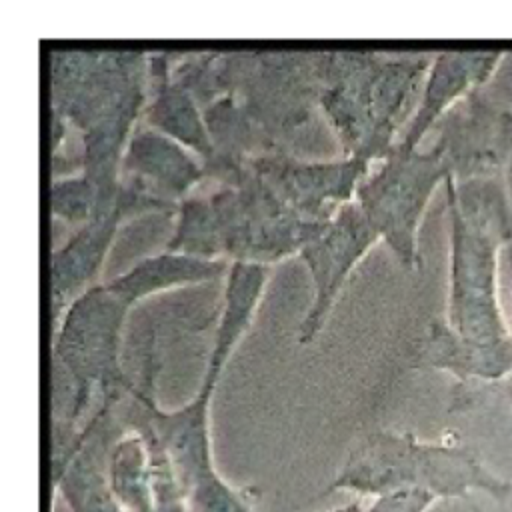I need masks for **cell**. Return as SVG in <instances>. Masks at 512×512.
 Listing matches in <instances>:
<instances>
[{
  "mask_svg": "<svg viewBox=\"0 0 512 512\" xmlns=\"http://www.w3.org/2000/svg\"><path fill=\"white\" fill-rule=\"evenodd\" d=\"M448 212L446 316L424 342V362L460 384H498L512 374V328L500 304V256L512 246L504 176L444 186Z\"/></svg>",
  "mask_w": 512,
  "mask_h": 512,
  "instance_id": "cell-1",
  "label": "cell"
},
{
  "mask_svg": "<svg viewBox=\"0 0 512 512\" xmlns=\"http://www.w3.org/2000/svg\"><path fill=\"white\" fill-rule=\"evenodd\" d=\"M140 52H52V112L80 132V172L100 188L120 184L126 146L148 102Z\"/></svg>",
  "mask_w": 512,
  "mask_h": 512,
  "instance_id": "cell-2",
  "label": "cell"
},
{
  "mask_svg": "<svg viewBox=\"0 0 512 512\" xmlns=\"http://www.w3.org/2000/svg\"><path fill=\"white\" fill-rule=\"evenodd\" d=\"M432 56L386 58L374 52L318 54V108L344 156L382 160L398 142L420 100Z\"/></svg>",
  "mask_w": 512,
  "mask_h": 512,
  "instance_id": "cell-3",
  "label": "cell"
},
{
  "mask_svg": "<svg viewBox=\"0 0 512 512\" xmlns=\"http://www.w3.org/2000/svg\"><path fill=\"white\" fill-rule=\"evenodd\" d=\"M402 490L428 492L436 500H466L478 492L506 504L512 482L492 472L466 444L380 428L348 452L320 496L348 492L374 500Z\"/></svg>",
  "mask_w": 512,
  "mask_h": 512,
  "instance_id": "cell-4",
  "label": "cell"
},
{
  "mask_svg": "<svg viewBox=\"0 0 512 512\" xmlns=\"http://www.w3.org/2000/svg\"><path fill=\"white\" fill-rule=\"evenodd\" d=\"M454 178L442 144L404 150L394 146L356 188L354 202L406 270L420 268L418 232L438 188Z\"/></svg>",
  "mask_w": 512,
  "mask_h": 512,
  "instance_id": "cell-5",
  "label": "cell"
},
{
  "mask_svg": "<svg viewBox=\"0 0 512 512\" xmlns=\"http://www.w3.org/2000/svg\"><path fill=\"white\" fill-rule=\"evenodd\" d=\"M216 68L220 96H234L276 146L280 136L306 124L318 106V54H218Z\"/></svg>",
  "mask_w": 512,
  "mask_h": 512,
  "instance_id": "cell-6",
  "label": "cell"
},
{
  "mask_svg": "<svg viewBox=\"0 0 512 512\" xmlns=\"http://www.w3.org/2000/svg\"><path fill=\"white\" fill-rule=\"evenodd\" d=\"M380 242L376 228L352 200L298 252L312 280V300L298 326V342L310 344L324 328L354 268Z\"/></svg>",
  "mask_w": 512,
  "mask_h": 512,
  "instance_id": "cell-7",
  "label": "cell"
},
{
  "mask_svg": "<svg viewBox=\"0 0 512 512\" xmlns=\"http://www.w3.org/2000/svg\"><path fill=\"white\" fill-rule=\"evenodd\" d=\"M250 164L272 192L304 220L330 222L344 204L354 200L358 184L374 162L358 156L306 160L278 148Z\"/></svg>",
  "mask_w": 512,
  "mask_h": 512,
  "instance_id": "cell-8",
  "label": "cell"
},
{
  "mask_svg": "<svg viewBox=\"0 0 512 512\" xmlns=\"http://www.w3.org/2000/svg\"><path fill=\"white\" fill-rule=\"evenodd\" d=\"M442 144L454 180L504 176L512 154V112L492 106L480 92L458 104L440 122Z\"/></svg>",
  "mask_w": 512,
  "mask_h": 512,
  "instance_id": "cell-9",
  "label": "cell"
},
{
  "mask_svg": "<svg viewBox=\"0 0 512 512\" xmlns=\"http://www.w3.org/2000/svg\"><path fill=\"white\" fill-rule=\"evenodd\" d=\"M504 58L506 54L500 50H448L434 54L416 110L396 146L404 150L420 148V142L448 116V112L480 92L494 78Z\"/></svg>",
  "mask_w": 512,
  "mask_h": 512,
  "instance_id": "cell-10",
  "label": "cell"
},
{
  "mask_svg": "<svg viewBox=\"0 0 512 512\" xmlns=\"http://www.w3.org/2000/svg\"><path fill=\"white\" fill-rule=\"evenodd\" d=\"M120 178L178 210V204L208 178V172L186 146L142 126L134 130L126 146Z\"/></svg>",
  "mask_w": 512,
  "mask_h": 512,
  "instance_id": "cell-11",
  "label": "cell"
},
{
  "mask_svg": "<svg viewBox=\"0 0 512 512\" xmlns=\"http://www.w3.org/2000/svg\"><path fill=\"white\" fill-rule=\"evenodd\" d=\"M270 268L272 266L244 260L230 262L224 276L222 308L214 330L212 352L206 362L200 390L214 394L226 362L234 354L238 342L250 332L266 292Z\"/></svg>",
  "mask_w": 512,
  "mask_h": 512,
  "instance_id": "cell-12",
  "label": "cell"
},
{
  "mask_svg": "<svg viewBox=\"0 0 512 512\" xmlns=\"http://www.w3.org/2000/svg\"><path fill=\"white\" fill-rule=\"evenodd\" d=\"M120 208L96 216L76 232L50 258V298L58 318L68 304L96 284V276L108 256L114 236L124 222Z\"/></svg>",
  "mask_w": 512,
  "mask_h": 512,
  "instance_id": "cell-13",
  "label": "cell"
},
{
  "mask_svg": "<svg viewBox=\"0 0 512 512\" xmlns=\"http://www.w3.org/2000/svg\"><path fill=\"white\" fill-rule=\"evenodd\" d=\"M148 64L152 92L142 112L144 126L186 146L206 166L214 156V146L198 100L172 78L168 54H154Z\"/></svg>",
  "mask_w": 512,
  "mask_h": 512,
  "instance_id": "cell-14",
  "label": "cell"
},
{
  "mask_svg": "<svg viewBox=\"0 0 512 512\" xmlns=\"http://www.w3.org/2000/svg\"><path fill=\"white\" fill-rule=\"evenodd\" d=\"M228 266V260H210L164 250L140 258L124 274L106 282V286L132 308L140 300L172 288L224 278Z\"/></svg>",
  "mask_w": 512,
  "mask_h": 512,
  "instance_id": "cell-15",
  "label": "cell"
},
{
  "mask_svg": "<svg viewBox=\"0 0 512 512\" xmlns=\"http://www.w3.org/2000/svg\"><path fill=\"white\" fill-rule=\"evenodd\" d=\"M108 484L122 512H154L152 456L138 432L124 430L114 442Z\"/></svg>",
  "mask_w": 512,
  "mask_h": 512,
  "instance_id": "cell-16",
  "label": "cell"
},
{
  "mask_svg": "<svg viewBox=\"0 0 512 512\" xmlns=\"http://www.w3.org/2000/svg\"><path fill=\"white\" fill-rule=\"evenodd\" d=\"M120 194V192H118ZM118 194H104L86 174L54 176L50 186L52 214L68 224L82 226L96 216L108 214L118 208Z\"/></svg>",
  "mask_w": 512,
  "mask_h": 512,
  "instance_id": "cell-17",
  "label": "cell"
},
{
  "mask_svg": "<svg viewBox=\"0 0 512 512\" xmlns=\"http://www.w3.org/2000/svg\"><path fill=\"white\" fill-rule=\"evenodd\" d=\"M188 512H256L250 500L222 474L198 484L186 494Z\"/></svg>",
  "mask_w": 512,
  "mask_h": 512,
  "instance_id": "cell-18",
  "label": "cell"
},
{
  "mask_svg": "<svg viewBox=\"0 0 512 512\" xmlns=\"http://www.w3.org/2000/svg\"><path fill=\"white\" fill-rule=\"evenodd\" d=\"M438 500L420 490H402L378 496L364 512H428Z\"/></svg>",
  "mask_w": 512,
  "mask_h": 512,
  "instance_id": "cell-19",
  "label": "cell"
},
{
  "mask_svg": "<svg viewBox=\"0 0 512 512\" xmlns=\"http://www.w3.org/2000/svg\"><path fill=\"white\" fill-rule=\"evenodd\" d=\"M326 512H364V506H362L360 500H354V502H348V504L330 508V510H326Z\"/></svg>",
  "mask_w": 512,
  "mask_h": 512,
  "instance_id": "cell-20",
  "label": "cell"
},
{
  "mask_svg": "<svg viewBox=\"0 0 512 512\" xmlns=\"http://www.w3.org/2000/svg\"><path fill=\"white\" fill-rule=\"evenodd\" d=\"M496 386H498V390L502 392V396L506 398V402H508V404H510V408H512V374H510L506 380L498 382Z\"/></svg>",
  "mask_w": 512,
  "mask_h": 512,
  "instance_id": "cell-21",
  "label": "cell"
},
{
  "mask_svg": "<svg viewBox=\"0 0 512 512\" xmlns=\"http://www.w3.org/2000/svg\"><path fill=\"white\" fill-rule=\"evenodd\" d=\"M504 254H506V268H508V278H510V296H512V246H510Z\"/></svg>",
  "mask_w": 512,
  "mask_h": 512,
  "instance_id": "cell-22",
  "label": "cell"
},
{
  "mask_svg": "<svg viewBox=\"0 0 512 512\" xmlns=\"http://www.w3.org/2000/svg\"><path fill=\"white\" fill-rule=\"evenodd\" d=\"M112 512H122V510H120V508H116V510H112Z\"/></svg>",
  "mask_w": 512,
  "mask_h": 512,
  "instance_id": "cell-23",
  "label": "cell"
}]
</instances>
